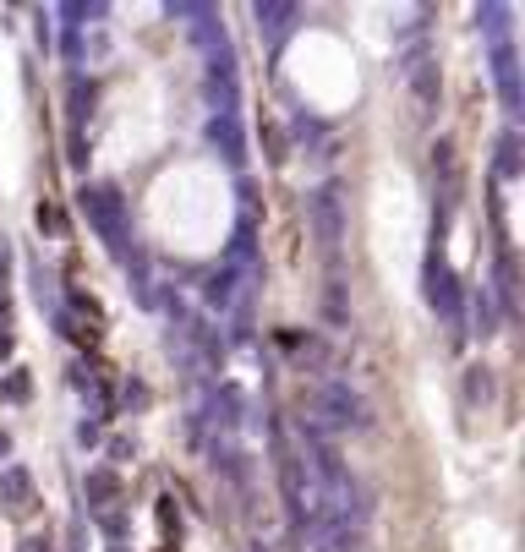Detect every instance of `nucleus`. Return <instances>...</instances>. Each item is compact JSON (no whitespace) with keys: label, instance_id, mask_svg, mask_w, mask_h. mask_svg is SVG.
Listing matches in <instances>:
<instances>
[{"label":"nucleus","instance_id":"1","mask_svg":"<svg viewBox=\"0 0 525 552\" xmlns=\"http://www.w3.org/2000/svg\"><path fill=\"white\" fill-rule=\"evenodd\" d=\"M77 208H83V219L93 225V236L110 246L115 257L132 252V214H126L121 186H110V181H88L83 192H77Z\"/></svg>","mask_w":525,"mask_h":552},{"label":"nucleus","instance_id":"2","mask_svg":"<svg viewBox=\"0 0 525 552\" xmlns=\"http://www.w3.org/2000/svg\"><path fill=\"white\" fill-rule=\"evenodd\" d=\"M422 296H427V307H433L443 323L454 328V339H460V307H465V290H460V279H454V268L443 263V246H433V252H427Z\"/></svg>","mask_w":525,"mask_h":552},{"label":"nucleus","instance_id":"3","mask_svg":"<svg viewBox=\"0 0 525 552\" xmlns=\"http://www.w3.org/2000/svg\"><path fill=\"white\" fill-rule=\"evenodd\" d=\"M318 410H323V421H329L334 432H361L367 427V399H361L350 383H323L318 389Z\"/></svg>","mask_w":525,"mask_h":552},{"label":"nucleus","instance_id":"4","mask_svg":"<svg viewBox=\"0 0 525 552\" xmlns=\"http://www.w3.org/2000/svg\"><path fill=\"white\" fill-rule=\"evenodd\" d=\"M493 88H498V104H504V115H509V126L525 115V93H520V55H515V44H493Z\"/></svg>","mask_w":525,"mask_h":552},{"label":"nucleus","instance_id":"5","mask_svg":"<svg viewBox=\"0 0 525 552\" xmlns=\"http://www.w3.org/2000/svg\"><path fill=\"white\" fill-rule=\"evenodd\" d=\"M312 225H318V241L323 252H340V236H345V214H340V186H318L312 192Z\"/></svg>","mask_w":525,"mask_h":552},{"label":"nucleus","instance_id":"6","mask_svg":"<svg viewBox=\"0 0 525 552\" xmlns=\"http://www.w3.org/2000/svg\"><path fill=\"white\" fill-rule=\"evenodd\" d=\"M203 132H208V148H214L230 170H241V164H247V132H241L236 115H208Z\"/></svg>","mask_w":525,"mask_h":552},{"label":"nucleus","instance_id":"7","mask_svg":"<svg viewBox=\"0 0 525 552\" xmlns=\"http://www.w3.org/2000/svg\"><path fill=\"white\" fill-rule=\"evenodd\" d=\"M252 17H258V33H268V44H285L290 39V28H296V17L301 11L296 6H279V0H258V6H252Z\"/></svg>","mask_w":525,"mask_h":552},{"label":"nucleus","instance_id":"8","mask_svg":"<svg viewBox=\"0 0 525 552\" xmlns=\"http://www.w3.org/2000/svg\"><path fill=\"white\" fill-rule=\"evenodd\" d=\"M405 77H411V88H416V104L422 110H438V99H443V82H438V66L427 61V55H416L411 66H405Z\"/></svg>","mask_w":525,"mask_h":552},{"label":"nucleus","instance_id":"9","mask_svg":"<svg viewBox=\"0 0 525 552\" xmlns=\"http://www.w3.org/2000/svg\"><path fill=\"white\" fill-rule=\"evenodd\" d=\"M0 492H6V509L11 514H28L33 509V481H28L22 465H6V471H0Z\"/></svg>","mask_w":525,"mask_h":552},{"label":"nucleus","instance_id":"10","mask_svg":"<svg viewBox=\"0 0 525 552\" xmlns=\"http://www.w3.org/2000/svg\"><path fill=\"white\" fill-rule=\"evenodd\" d=\"M493 290H498V307L515 317V252L498 246V268H493Z\"/></svg>","mask_w":525,"mask_h":552},{"label":"nucleus","instance_id":"11","mask_svg":"<svg viewBox=\"0 0 525 552\" xmlns=\"http://www.w3.org/2000/svg\"><path fill=\"white\" fill-rule=\"evenodd\" d=\"M476 28L493 44H504L509 39V6H476Z\"/></svg>","mask_w":525,"mask_h":552},{"label":"nucleus","instance_id":"12","mask_svg":"<svg viewBox=\"0 0 525 552\" xmlns=\"http://www.w3.org/2000/svg\"><path fill=\"white\" fill-rule=\"evenodd\" d=\"M498 175H504V181H515V175H520V132H515V126L498 137Z\"/></svg>","mask_w":525,"mask_h":552},{"label":"nucleus","instance_id":"13","mask_svg":"<svg viewBox=\"0 0 525 552\" xmlns=\"http://www.w3.org/2000/svg\"><path fill=\"white\" fill-rule=\"evenodd\" d=\"M230 285H236V268H219V274L208 279V301H214V307H230Z\"/></svg>","mask_w":525,"mask_h":552},{"label":"nucleus","instance_id":"14","mask_svg":"<svg viewBox=\"0 0 525 552\" xmlns=\"http://www.w3.org/2000/svg\"><path fill=\"white\" fill-rule=\"evenodd\" d=\"M88 498H93V503H110V498H115V476H110V471H93V476H88Z\"/></svg>","mask_w":525,"mask_h":552},{"label":"nucleus","instance_id":"15","mask_svg":"<svg viewBox=\"0 0 525 552\" xmlns=\"http://www.w3.org/2000/svg\"><path fill=\"white\" fill-rule=\"evenodd\" d=\"M476 328H482V334H493V301H487V290L476 296Z\"/></svg>","mask_w":525,"mask_h":552},{"label":"nucleus","instance_id":"16","mask_svg":"<svg viewBox=\"0 0 525 552\" xmlns=\"http://www.w3.org/2000/svg\"><path fill=\"white\" fill-rule=\"evenodd\" d=\"M6 454H11V438H6V432H0V460H6Z\"/></svg>","mask_w":525,"mask_h":552}]
</instances>
